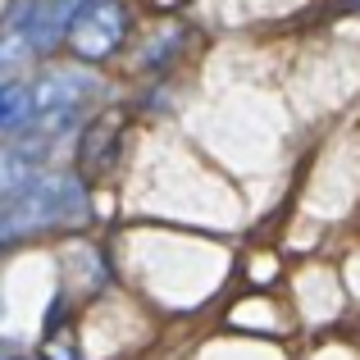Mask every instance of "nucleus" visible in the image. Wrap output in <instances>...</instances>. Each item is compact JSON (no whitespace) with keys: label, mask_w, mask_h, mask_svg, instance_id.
<instances>
[{"label":"nucleus","mask_w":360,"mask_h":360,"mask_svg":"<svg viewBox=\"0 0 360 360\" xmlns=\"http://www.w3.org/2000/svg\"><path fill=\"white\" fill-rule=\"evenodd\" d=\"M96 91V82L87 73H46L41 82H32V115H27V128L37 132H55L64 123H73V115L82 110V101Z\"/></svg>","instance_id":"obj_4"},{"label":"nucleus","mask_w":360,"mask_h":360,"mask_svg":"<svg viewBox=\"0 0 360 360\" xmlns=\"http://www.w3.org/2000/svg\"><path fill=\"white\" fill-rule=\"evenodd\" d=\"M27 115H32V82L5 78L0 82V132L27 128Z\"/></svg>","instance_id":"obj_6"},{"label":"nucleus","mask_w":360,"mask_h":360,"mask_svg":"<svg viewBox=\"0 0 360 360\" xmlns=\"http://www.w3.org/2000/svg\"><path fill=\"white\" fill-rule=\"evenodd\" d=\"M128 27L132 14L123 0H78V9L69 14V27H64V46L87 64H105L128 41Z\"/></svg>","instance_id":"obj_2"},{"label":"nucleus","mask_w":360,"mask_h":360,"mask_svg":"<svg viewBox=\"0 0 360 360\" xmlns=\"http://www.w3.org/2000/svg\"><path fill=\"white\" fill-rule=\"evenodd\" d=\"M119 160V119H96L87 132H82V150H78V174L96 178L110 174Z\"/></svg>","instance_id":"obj_5"},{"label":"nucleus","mask_w":360,"mask_h":360,"mask_svg":"<svg viewBox=\"0 0 360 360\" xmlns=\"http://www.w3.org/2000/svg\"><path fill=\"white\" fill-rule=\"evenodd\" d=\"M87 183L82 174H27L0 196V246L87 219Z\"/></svg>","instance_id":"obj_1"},{"label":"nucleus","mask_w":360,"mask_h":360,"mask_svg":"<svg viewBox=\"0 0 360 360\" xmlns=\"http://www.w3.org/2000/svg\"><path fill=\"white\" fill-rule=\"evenodd\" d=\"M78 9V0H23L18 14L9 18L5 37H0V60L5 55H41L55 41H64L69 14Z\"/></svg>","instance_id":"obj_3"}]
</instances>
